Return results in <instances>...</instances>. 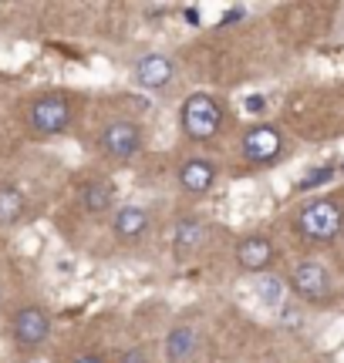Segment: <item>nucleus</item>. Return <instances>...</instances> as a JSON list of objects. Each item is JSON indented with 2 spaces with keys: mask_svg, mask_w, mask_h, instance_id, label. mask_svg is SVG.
Here are the masks:
<instances>
[{
  "mask_svg": "<svg viewBox=\"0 0 344 363\" xmlns=\"http://www.w3.org/2000/svg\"><path fill=\"white\" fill-rule=\"evenodd\" d=\"M135 81L149 91H162L169 88L172 81V61L166 54H146V57H139V65H135Z\"/></svg>",
  "mask_w": 344,
  "mask_h": 363,
  "instance_id": "nucleus-8",
  "label": "nucleus"
},
{
  "mask_svg": "<svg viewBox=\"0 0 344 363\" xmlns=\"http://www.w3.org/2000/svg\"><path fill=\"white\" fill-rule=\"evenodd\" d=\"M260 296H264V303L277 306L280 299H284V279H277V276H264V283H260Z\"/></svg>",
  "mask_w": 344,
  "mask_h": 363,
  "instance_id": "nucleus-16",
  "label": "nucleus"
},
{
  "mask_svg": "<svg viewBox=\"0 0 344 363\" xmlns=\"http://www.w3.org/2000/svg\"><path fill=\"white\" fill-rule=\"evenodd\" d=\"M186 17H189V24H199V11H196V7H189V11H186Z\"/></svg>",
  "mask_w": 344,
  "mask_h": 363,
  "instance_id": "nucleus-19",
  "label": "nucleus"
},
{
  "mask_svg": "<svg viewBox=\"0 0 344 363\" xmlns=\"http://www.w3.org/2000/svg\"><path fill=\"white\" fill-rule=\"evenodd\" d=\"M112 199H115V189L112 182H88L85 185V208L88 212H108L112 208Z\"/></svg>",
  "mask_w": 344,
  "mask_h": 363,
  "instance_id": "nucleus-15",
  "label": "nucleus"
},
{
  "mask_svg": "<svg viewBox=\"0 0 344 363\" xmlns=\"http://www.w3.org/2000/svg\"><path fill=\"white\" fill-rule=\"evenodd\" d=\"M291 286H294L297 296L321 299V296L331 293V276H328V269H324V262L304 259V262H297V269H294V276H291Z\"/></svg>",
  "mask_w": 344,
  "mask_h": 363,
  "instance_id": "nucleus-6",
  "label": "nucleus"
},
{
  "mask_svg": "<svg viewBox=\"0 0 344 363\" xmlns=\"http://www.w3.org/2000/svg\"><path fill=\"white\" fill-rule=\"evenodd\" d=\"M213 179H216V172H213V165L210 162H203V158H189L183 169H179V185H183L189 195L210 192Z\"/></svg>",
  "mask_w": 344,
  "mask_h": 363,
  "instance_id": "nucleus-10",
  "label": "nucleus"
},
{
  "mask_svg": "<svg viewBox=\"0 0 344 363\" xmlns=\"http://www.w3.org/2000/svg\"><path fill=\"white\" fill-rule=\"evenodd\" d=\"M264 108H267L264 94H250V98H247V111H253V115H257V111H264Z\"/></svg>",
  "mask_w": 344,
  "mask_h": 363,
  "instance_id": "nucleus-18",
  "label": "nucleus"
},
{
  "mask_svg": "<svg viewBox=\"0 0 344 363\" xmlns=\"http://www.w3.org/2000/svg\"><path fill=\"white\" fill-rule=\"evenodd\" d=\"M297 222H301V233H304L311 242H331L344 229V212L331 199H318V202H311V206L301 208V219Z\"/></svg>",
  "mask_w": 344,
  "mask_h": 363,
  "instance_id": "nucleus-2",
  "label": "nucleus"
},
{
  "mask_svg": "<svg viewBox=\"0 0 344 363\" xmlns=\"http://www.w3.org/2000/svg\"><path fill=\"white\" fill-rule=\"evenodd\" d=\"M98 145H102V152L112 158H132V155H139V148H142V131H139L135 121H112V125L102 128Z\"/></svg>",
  "mask_w": 344,
  "mask_h": 363,
  "instance_id": "nucleus-4",
  "label": "nucleus"
},
{
  "mask_svg": "<svg viewBox=\"0 0 344 363\" xmlns=\"http://www.w3.org/2000/svg\"><path fill=\"white\" fill-rule=\"evenodd\" d=\"M24 195H21V189H14V185H0V222L4 225H11V222H17L21 216H24Z\"/></svg>",
  "mask_w": 344,
  "mask_h": 363,
  "instance_id": "nucleus-14",
  "label": "nucleus"
},
{
  "mask_svg": "<svg viewBox=\"0 0 344 363\" xmlns=\"http://www.w3.org/2000/svg\"><path fill=\"white\" fill-rule=\"evenodd\" d=\"M203 239H206V229H203L199 222H179V225H176V256H179V259L193 256V252L203 246Z\"/></svg>",
  "mask_w": 344,
  "mask_h": 363,
  "instance_id": "nucleus-13",
  "label": "nucleus"
},
{
  "mask_svg": "<svg viewBox=\"0 0 344 363\" xmlns=\"http://www.w3.org/2000/svg\"><path fill=\"white\" fill-rule=\"evenodd\" d=\"M270 259H274V246L267 235H247L237 246V262L247 272H260L264 266H270Z\"/></svg>",
  "mask_w": 344,
  "mask_h": 363,
  "instance_id": "nucleus-9",
  "label": "nucleus"
},
{
  "mask_svg": "<svg viewBox=\"0 0 344 363\" xmlns=\"http://www.w3.org/2000/svg\"><path fill=\"white\" fill-rule=\"evenodd\" d=\"M71 125V101L65 94H44L31 104V128L38 135H61Z\"/></svg>",
  "mask_w": 344,
  "mask_h": 363,
  "instance_id": "nucleus-3",
  "label": "nucleus"
},
{
  "mask_svg": "<svg viewBox=\"0 0 344 363\" xmlns=\"http://www.w3.org/2000/svg\"><path fill=\"white\" fill-rule=\"evenodd\" d=\"M48 333H51V320L41 306H24V310L14 313V340L21 347H27V350L41 347L48 340Z\"/></svg>",
  "mask_w": 344,
  "mask_h": 363,
  "instance_id": "nucleus-5",
  "label": "nucleus"
},
{
  "mask_svg": "<svg viewBox=\"0 0 344 363\" xmlns=\"http://www.w3.org/2000/svg\"><path fill=\"white\" fill-rule=\"evenodd\" d=\"M196 330L193 326H176L169 330V337H166V357L169 363H189L196 357Z\"/></svg>",
  "mask_w": 344,
  "mask_h": 363,
  "instance_id": "nucleus-11",
  "label": "nucleus"
},
{
  "mask_svg": "<svg viewBox=\"0 0 344 363\" xmlns=\"http://www.w3.org/2000/svg\"><path fill=\"white\" fill-rule=\"evenodd\" d=\"M149 229V216L146 208L139 206H125L115 216V233H119V239H139V235Z\"/></svg>",
  "mask_w": 344,
  "mask_h": 363,
  "instance_id": "nucleus-12",
  "label": "nucleus"
},
{
  "mask_svg": "<svg viewBox=\"0 0 344 363\" xmlns=\"http://www.w3.org/2000/svg\"><path fill=\"white\" fill-rule=\"evenodd\" d=\"M179 121H183V131L193 142H210L213 135L220 131V125H223V108H220L216 98L196 91V94H189L183 101Z\"/></svg>",
  "mask_w": 344,
  "mask_h": 363,
  "instance_id": "nucleus-1",
  "label": "nucleus"
},
{
  "mask_svg": "<svg viewBox=\"0 0 344 363\" xmlns=\"http://www.w3.org/2000/svg\"><path fill=\"white\" fill-rule=\"evenodd\" d=\"M75 363H98L95 357H81V360H75Z\"/></svg>",
  "mask_w": 344,
  "mask_h": 363,
  "instance_id": "nucleus-21",
  "label": "nucleus"
},
{
  "mask_svg": "<svg viewBox=\"0 0 344 363\" xmlns=\"http://www.w3.org/2000/svg\"><path fill=\"white\" fill-rule=\"evenodd\" d=\"M125 363H142V357H139V353H132V357H125Z\"/></svg>",
  "mask_w": 344,
  "mask_h": 363,
  "instance_id": "nucleus-20",
  "label": "nucleus"
},
{
  "mask_svg": "<svg viewBox=\"0 0 344 363\" xmlns=\"http://www.w3.org/2000/svg\"><path fill=\"white\" fill-rule=\"evenodd\" d=\"M334 175V169H318V172H311L304 182H301V189H314V185H321V182H328Z\"/></svg>",
  "mask_w": 344,
  "mask_h": 363,
  "instance_id": "nucleus-17",
  "label": "nucleus"
},
{
  "mask_svg": "<svg viewBox=\"0 0 344 363\" xmlns=\"http://www.w3.org/2000/svg\"><path fill=\"white\" fill-rule=\"evenodd\" d=\"M243 155L250 162H274L280 155V135L277 128L270 125H260V128H250L243 135Z\"/></svg>",
  "mask_w": 344,
  "mask_h": 363,
  "instance_id": "nucleus-7",
  "label": "nucleus"
}]
</instances>
